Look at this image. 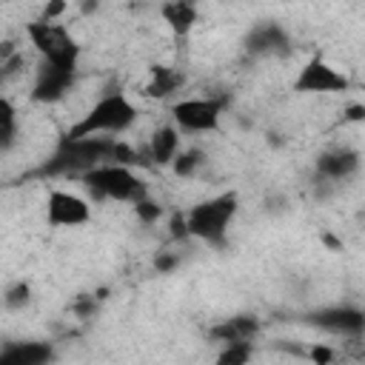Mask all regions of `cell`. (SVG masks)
I'll return each instance as SVG.
<instances>
[{
  "label": "cell",
  "mask_w": 365,
  "mask_h": 365,
  "mask_svg": "<svg viewBox=\"0 0 365 365\" xmlns=\"http://www.w3.org/2000/svg\"><path fill=\"white\" fill-rule=\"evenodd\" d=\"M185 86V74L171 66H151L148 68V83H145V97L151 100H171L180 94Z\"/></svg>",
  "instance_id": "obj_16"
},
{
  "label": "cell",
  "mask_w": 365,
  "mask_h": 365,
  "mask_svg": "<svg viewBox=\"0 0 365 365\" xmlns=\"http://www.w3.org/2000/svg\"><path fill=\"white\" fill-rule=\"evenodd\" d=\"M240 211V197L237 191H222V194H214L208 200H200L197 205H191L185 211V220H188V231L194 240L205 242V245H214V248H225L228 242V228L234 222Z\"/></svg>",
  "instance_id": "obj_3"
},
{
  "label": "cell",
  "mask_w": 365,
  "mask_h": 365,
  "mask_svg": "<svg viewBox=\"0 0 365 365\" xmlns=\"http://www.w3.org/2000/svg\"><path fill=\"white\" fill-rule=\"evenodd\" d=\"M365 120V103H351L342 111V123H362Z\"/></svg>",
  "instance_id": "obj_27"
},
{
  "label": "cell",
  "mask_w": 365,
  "mask_h": 365,
  "mask_svg": "<svg viewBox=\"0 0 365 365\" xmlns=\"http://www.w3.org/2000/svg\"><path fill=\"white\" fill-rule=\"evenodd\" d=\"M54 359L57 348L48 339H9L0 348V365H51Z\"/></svg>",
  "instance_id": "obj_13"
},
{
  "label": "cell",
  "mask_w": 365,
  "mask_h": 365,
  "mask_svg": "<svg viewBox=\"0 0 365 365\" xmlns=\"http://www.w3.org/2000/svg\"><path fill=\"white\" fill-rule=\"evenodd\" d=\"M177 265H180V257L171 254V251H160V254L154 257V268H157L160 274H171Z\"/></svg>",
  "instance_id": "obj_25"
},
{
  "label": "cell",
  "mask_w": 365,
  "mask_h": 365,
  "mask_svg": "<svg viewBox=\"0 0 365 365\" xmlns=\"http://www.w3.org/2000/svg\"><path fill=\"white\" fill-rule=\"evenodd\" d=\"M362 165V157L351 145H334L317 154L314 160V177L319 182H345L351 180Z\"/></svg>",
  "instance_id": "obj_11"
},
{
  "label": "cell",
  "mask_w": 365,
  "mask_h": 365,
  "mask_svg": "<svg viewBox=\"0 0 365 365\" xmlns=\"http://www.w3.org/2000/svg\"><path fill=\"white\" fill-rule=\"evenodd\" d=\"M180 151V128L174 123L154 128V134L148 137V160L157 165H171Z\"/></svg>",
  "instance_id": "obj_17"
},
{
  "label": "cell",
  "mask_w": 365,
  "mask_h": 365,
  "mask_svg": "<svg viewBox=\"0 0 365 365\" xmlns=\"http://www.w3.org/2000/svg\"><path fill=\"white\" fill-rule=\"evenodd\" d=\"M348 88H351L348 74L339 71L334 63H328L322 54L308 57L294 77V91L299 94H339Z\"/></svg>",
  "instance_id": "obj_8"
},
{
  "label": "cell",
  "mask_w": 365,
  "mask_h": 365,
  "mask_svg": "<svg viewBox=\"0 0 365 365\" xmlns=\"http://www.w3.org/2000/svg\"><path fill=\"white\" fill-rule=\"evenodd\" d=\"M117 137H83V140H68L60 137L57 148L51 157L40 165V174L46 177H83L106 163L114 160Z\"/></svg>",
  "instance_id": "obj_1"
},
{
  "label": "cell",
  "mask_w": 365,
  "mask_h": 365,
  "mask_svg": "<svg viewBox=\"0 0 365 365\" xmlns=\"http://www.w3.org/2000/svg\"><path fill=\"white\" fill-rule=\"evenodd\" d=\"M202 163H205V154L200 148H182L177 154V160L171 163V171L177 177H182V180H188V177H194L202 168Z\"/></svg>",
  "instance_id": "obj_20"
},
{
  "label": "cell",
  "mask_w": 365,
  "mask_h": 365,
  "mask_svg": "<svg viewBox=\"0 0 365 365\" xmlns=\"http://www.w3.org/2000/svg\"><path fill=\"white\" fill-rule=\"evenodd\" d=\"M168 234H171V240H177V242H185V240H191V231H188V220H185V214L182 211H174L171 214V220H168Z\"/></svg>",
  "instance_id": "obj_23"
},
{
  "label": "cell",
  "mask_w": 365,
  "mask_h": 365,
  "mask_svg": "<svg viewBox=\"0 0 365 365\" xmlns=\"http://www.w3.org/2000/svg\"><path fill=\"white\" fill-rule=\"evenodd\" d=\"M225 97H182L171 103V123L180 134H214L222 125Z\"/></svg>",
  "instance_id": "obj_6"
},
{
  "label": "cell",
  "mask_w": 365,
  "mask_h": 365,
  "mask_svg": "<svg viewBox=\"0 0 365 365\" xmlns=\"http://www.w3.org/2000/svg\"><path fill=\"white\" fill-rule=\"evenodd\" d=\"M251 356H254V342H231V345H220L214 365H248Z\"/></svg>",
  "instance_id": "obj_19"
},
{
  "label": "cell",
  "mask_w": 365,
  "mask_h": 365,
  "mask_svg": "<svg viewBox=\"0 0 365 365\" xmlns=\"http://www.w3.org/2000/svg\"><path fill=\"white\" fill-rule=\"evenodd\" d=\"M242 51L254 60H268V57H288L294 51V40L288 29L277 20H262L248 29L242 37Z\"/></svg>",
  "instance_id": "obj_9"
},
{
  "label": "cell",
  "mask_w": 365,
  "mask_h": 365,
  "mask_svg": "<svg viewBox=\"0 0 365 365\" xmlns=\"http://www.w3.org/2000/svg\"><path fill=\"white\" fill-rule=\"evenodd\" d=\"M302 322L331 334V336H359L365 334V311L348 302H334V305H322L314 308L308 314H302Z\"/></svg>",
  "instance_id": "obj_7"
},
{
  "label": "cell",
  "mask_w": 365,
  "mask_h": 365,
  "mask_svg": "<svg viewBox=\"0 0 365 365\" xmlns=\"http://www.w3.org/2000/svg\"><path fill=\"white\" fill-rule=\"evenodd\" d=\"M31 285L26 282V279H14L9 288H6V294H3V305H6V311H23V308H29L31 305Z\"/></svg>",
  "instance_id": "obj_21"
},
{
  "label": "cell",
  "mask_w": 365,
  "mask_h": 365,
  "mask_svg": "<svg viewBox=\"0 0 365 365\" xmlns=\"http://www.w3.org/2000/svg\"><path fill=\"white\" fill-rule=\"evenodd\" d=\"M259 334V319L254 314H234L220 319L217 325L208 328V336L220 345H231V342H254Z\"/></svg>",
  "instance_id": "obj_14"
},
{
  "label": "cell",
  "mask_w": 365,
  "mask_h": 365,
  "mask_svg": "<svg viewBox=\"0 0 365 365\" xmlns=\"http://www.w3.org/2000/svg\"><path fill=\"white\" fill-rule=\"evenodd\" d=\"M131 208H134V217H137L143 225H154V222H160V217H163V205H160V202H154L151 197H145V200L134 202Z\"/></svg>",
  "instance_id": "obj_22"
},
{
  "label": "cell",
  "mask_w": 365,
  "mask_h": 365,
  "mask_svg": "<svg viewBox=\"0 0 365 365\" xmlns=\"http://www.w3.org/2000/svg\"><path fill=\"white\" fill-rule=\"evenodd\" d=\"M26 37L34 46V51L43 57V63L63 66V68H77L80 66V43L63 23H48V20H31L26 23Z\"/></svg>",
  "instance_id": "obj_5"
},
{
  "label": "cell",
  "mask_w": 365,
  "mask_h": 365,
  "mask_svg": "<svg viewBox=\"0 0 365 365\" xmlns=\"http://www.w3.org/2000/svg\"><path fill=\"white\" fill-rule=\"evenodd\" d=\"M305 356H308L314 365H331V362H334V348L317 342V345H311V348L305 351Z\"/></svg>",
  "instance_id": "obj_24"
},
{
  "label": "cell",
  "mask_w": 365,
  "mask_h": 365,
  "mask_svg": "<svg viewBox=\"0 0 365 365\" xmlns=\"http://www.w3.org/2000/svg\"><path fill=\"white\" fill-rule=\"evenodd\" d=\"M80 182L97 200H114V202H131L134 205V202L148 197V185L143 182V177L134 168L117 165V163H106V165L83 174Z\"/></svg>",
  "instance_id": "obj_4"
},
{
  "label": "cell",
  "mask_w": 365,
  "mask_h": 365,
  "mask_svg": "<svg viewBox=\"0 0 365 365\" xmlns=\"http://www.w3.org/2000/svg\"><path fill=\"white\" fill-rule=\"evenodd\" d=\"M140 117V108L131 103L125 91H106L77 123L68 125L63 137L83 140V137H117L128 131Z\"/></svg>",
  "instance_id": "obj_2"
},
{
  "label": "cell",
  "mask_w": 365,
  "mask_h": 365,
  "mask_svg": "<svg viewBox=\"0 0 365 365\" xmlns=\"http://www.w3.org/2000/svg\"><path fill=\"white\" fill-rule=\"evenodd\" d=\"M160 17H163V23L168 26V31H171L177 40H182V37H188L191 29L197 26L200 9H197L191 0H168V3L160 6Z\"/></svg>",
  "instance_id": "obj_15"
},
{
  "label": "cell",
  "mask_w": 365,
  "mask_h": 365,
  "mask_svg": "<svg viewBox=\"0 0 365 365\" xmlns=\"http://www.w3.org/2000/svg\"><path fill=\"white\" fill-rule=\"evenodd\" d=\"M88 220H91V205L86 197L66 188H51L46 194V222L51 228H80Z\"/></svg>",
  "instance_id": "obj_10"
},
{
  "label": "cell",
  "mask_w": 365,
  "mask_h": 365,
  "mask_svg": "<svg viewBox=\"0 0 365 365\" xmlns=\"http://www.w3.org/2000/svg\"><path fill=\"white\" fill-rule=\"evenodd\" d=\"M66 11H68V3H63V0L46 3V9H43V20H48V23H60L57 17H63Z\"/></svg>",
  "instance_id": "obj_26"
},
{
  "label": "cell",
  "mask_w": 365,
  "mask_h": 365,
  "mask_svg": "<svg viewBox=\"0 0 365 365\" xmlns=\"http://www.w3.org/2000/svg\"><path fill=\"white\" fill-rule=\"evenodd\" d=\"M74 80H77V68H63V66L43 63L37 68V77H34V86H31V100L40 103V106L60 103L74 88Z\"/></svg>",
  "instance_id": "obj_12"
},
{
  "label": "cell",
  "mask_w": 365,
  "mask_h": 365,
  "mask_svg": "<svg viewBox=\"0 0 365 365\" xmlns=\"http://www.w3.org/2000/svg\"><path fill=\"white\" fill-rule=\"evenodd\" d=\"M20 134V117L9 97H0V151L9 154Z\"/></svg>",
  "instance_id": "obj_18"
}]
</instances>
